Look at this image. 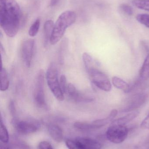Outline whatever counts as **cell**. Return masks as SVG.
Returning a JSON list of instances; mask_svg holds the SVG:
<instances>
[{
  "mask_svg": "<svg viewBox=\"0 0 149 149\" xmlns=\"http://www.w3.org/2000/svg\"><path fill=\"white\" fill-rule=\"evenodd\" d=\"M120 9L127 15L131 16L134 14L133 8L126 3H122L120 6Z\"/></svg>",
  "mask_w": 149,
  "mask_h": 149,
  "instance_id": "4316f807",
  "label": "cell"
},
{
  "mask_svg": "<svg viewBox=\"0 0 149 149\" xmlns=\"http://www.w3.org/2000/svg\"><path fill=\"white\" fill-rule=\"evenodd\" d=\"M35 41L28 39L22 43L21 46V56L23 62L28 68L30 67L34 52Z\"/></svg>",
  "mask_w": 149,
  "mask_h": 149,
  "instance_id": "9c48e42d",
  "label": "cell"
},
{
  "mask_svg": "<svg viewBox=\"0 0 149 149\" xmlns=\"http://www.w3.org/2000/svg\"><path fill=\"white\" fill-rule=\"evenodd\" d=\"M9 110L11 116L13 117V118H15L16 110L15 103L13 100L10 101V102L9 104Z\"/></svg>",
  "mask_w": 149,
  "mask_h": 149,
  "instance_id": "f546056e",
  "label": "cell"
},
{
  "mask_svg": "<svg viewBox=\"0 0 149 149\" xmlns=\"http://www.w3.org/2000/svg\"><path fill=\"white\" fill-rule=\"evenodd\" d=\"M118 111L115 109H113L111 111L110 114L107 117L104 119L96 120L93 122L92 123L97 127V128H99L110 123L111 122H112L114 118L116 117Z\"/></svg>",
  "mask_w": 149,
  "mask_h": 149,
  "instance_id": "9a60e30c",
  "label": "cell"
},
{
  "mask_svg": "<svg viewBox=\"0 0 149 149\" xmlns=\"http://www.w3.org/2000/svg\"><path fill=\"white\" fill-rule=\"evenodd\" d=\"M84 149H101V145L99 142L92 139L80 137L75 139Z\"/></svg>",
  "mask_w": 149,
  "mask_h": 149,
  "instance_id": "8fae6325",
  "label": "cell"
},
{
  "mask_svg": "<svg viewBox=\"0 0 149 149\" xmlns=\"http://www.w3.org/2000/svg\"><path fill=\"white\" fill-rule=\"evenodd\" d=\"M40 25V19H36L30 27L29 31V36H30L31 37H34L36 36L38 31H39Z\"/></svg>",
  "mask_w": 149,
  "mask_h": 149,
  "instance_id": "603a6c76",
  "label": "cell"
},
{
  "mask_svg": "<svg viewBox=\"0 0 149 149\" xmlns=\"http://www.w3.org/2000/svg\"><path fill=\"white\" fill-rule=\"evenodd\" d=\"M141 127L143 129H149V113L141 123Z\"/></svg>",
  "mask_w": 149,
  "mask_h": 149,
  "instance_id": "1f68e13d",
  "label": "cell"
},
{
  "mask_svg": "<svg viewBox=\"0 0 149 149\" xmlns=\"http://www.w3.org/2000/svg\"><path fill=\"white\" fill-rule=\"evenodd\" d=\"M60 1L61 0H51L50 6L52 7L56 6L58 4Z\"/></svg>",
  "mask_w": 149,
  "mask_h": 149,
  "instance_id": "d6a6232c",
  "label": "cell"
},
{
  "mask_svg": "<svg viewBox=\"0 0 149 149\" xmlns=\"http://www.w3.org/2000/svg\"><path fill=\"white\" fill-rule=\"evenodd\" d=\"M48 130L50 136L55 141L58 143L62 141L64 136L63 131L60 127L55 124H50Z\"/></svg>",
  "mask_w": 149,
  "mask_h": 149,
  "instance_id": "4fadbf2b",
  "label": "cell"
},
{
  "mask_svg": "<svg viewBox=\"0 0 149 149\" xmlns=\"http://www.w3.org/2000/svg\"><path fill=\"white\" fill-rule=\"evenodd\" d=\"M21 10L15 0H0V24L8 36L13 38L20 25Z\"/></svg>",
  "mask_w": 149,
  "mask_h": 149,
  "instance_id": "6da1fadb",
  "label": "cell"
},
{
  "mask_svg": "<svg viewBox=\"0 0 149 149\" xmlns=\"http://www.w3.org/2000/svg\"><path fill=\"white\" fill-rule=\"evenodd\" d=\"M66 95L69 99L76 102H90L93 101V98L84 95L77 90L75 86L71 83L67 84Z\"/></svg>",
  "mask_w": 149,
  "mask_h": 149,
  "instance_id": "30bf717a",
  "label": "cell"
},
{
  "mask_svg": "<svg viewBox=\"0 0 149 149\" xmlns=\"http://www.w3.org/2000/svg\"><path fill=\"white\" fill-rule=\"evenodd\" d=\"M10 149L9 148H7V147H3V146H1V149Z\"/></svg>",
  "mask_w": 149,
  "mask_h": 149,
  "instance_id": "836d02e7",
  "label": "cell"
},
{
  "mask_svg": "<svg viewBox=\"0 0 149 149\" xmlns=\"http://www.w3.org/2000/svg\"><path fill=\"white\" fill-rule=\"evenodd\" d=\"M66 145L69 149H84L76 140H68L65 142Z\"/></svg>",
  "mask_w": 149,
  "mask_h": 149,
  "instance_id": "83f0119b",
  "label": "cell"
},
{
  "mask_svg": "<svg viewBox=\"0 0 149 149\" xmlns=\"http://www.w3.org/2000/svg\"><path fill=\"white\" fill-rule=\"evenodd\" d=\"M136 19L140 23L149 28V14H138L136 16Z\"/></svg>",
  "mask_w": 149,
  "mask_h": 149,
  "instance_id": "484cf974",
  "label": "cell"
},
{
  "mask_svg": "<svg viewBox=\"0 0 149 149\" xmlns=\"http://www.w3.org/2000/svg\"><path fill=\"white\" fill-rule=\"evenodd\" d=\"M54 24L52 20H47L44 25V44L45 47H47L49 44H50L51 38L53 31Z\"/></svg>",
  "mask_w": 149,
  "mask_h": 149,
  "instance_id": "7c38bea8",
  "label": "cell"
},
{
  "mask_svg": "<svg viewBox=\"0 0 149 149\" xmlns=\"http://www.w3.org/2000/svg\"><path fill=\"white\" fill-rule=\"evenodd\" d=\"M132 3L137 8L149 11V0H133Z\"/></svg>",
  "mask_w": 149,
  "mask_h": 149,
  "instance_id": "7402d4cb",
  "label": "cell"
},
{
  "mask_svg": "<svg viewBox=\"0 0 149 149\" xmlns=\"http://www.w3.org/2000/svg\"><path fill=\"white\" fill-rule=\"evenodd\" d=\"M139 111H137V110L133 111L132 113H129L125 116L114 120L112 122L111 124L126 126V124H127L129 123L133 120L135 118H136L139 115Z\"/></svg>",
  "mask_w": 149,
  "mask_h": 149,
  "instance_id": "5bb4252c",
  "label": "cell"
},
{
  "mask_svg": "<svg viewBox=\"0 0 149 149\" xmlns=\"http://www.w3.org/2000/svg\"><path fill=\"white\" fill-rule=\"evenodd\" d=\"M45 73L43 70L38 72L35 81L34 92V102L36 106L42 109L48 108L44 92Z\"/></svg>",
  "mask_w": 149,
  "mask_h": 149,
  "instance_id": "277c9868",
  "label": "cell"
},
{
  "mask_svg": "<svg viewBox=\"0 0 149 149\" xmlns=\"http://www.w3.org/2000/svg\"><path fill=\"white\" fill-rule=\"evenodd\" d=\"M39 149H54L50 144L47 141H42L38 145Z\"/></svg>",
  "mask_w": 149,
  "mask_h": 149,
  "instance_id": "4dcf8cb0",
  "label": "cell"
},
{
  "mask_svg": "<svg viewBox=\"0 0 149 149\" xmlns=\"http://www.w3.org/2000/svg\"><path fill=\"white\" fill-rule=\"evenodd\" d=\"M83 62L85 68L87 71L90 68L92 67L93 58L88 53L85 52L82 55Z\"/></svg>",
  "mask_w": 149,
  "mask_h": 149,
  "instance_id": "cb8c5ba5",
  "label": "cell"
},
{
  "mask_svg": "<svg viewBox=\"0 0 149 149\" xmlns=\"http://www.w3.org/2000/svg\"><path fill=\"white\" fill-rule=\"evenodd\" d=\"M0 89L1 91H6L8 90L9 86V79L8 72L5 68L1 66V72H0Z\"/></svg>",
  "mask_w": 149,
  "mask_h": 149,
  "instance_id": "2e32d148",
  "label": "cell"
},
{
  "mask_svg": "<svg viewBox=\"0 0 149 149\" xmlns=\"http://www.w3.org/2000/svg\"><path fill=\"white\" fill-rule=\"evenodd\" d=\"M74 126L76 128L83 131H87L98 129L94 124H93L92 123H88L78 122L74 123Z\"/></svg>",
  "mask_w": 149,
  "mask_h": 149,
  "instance_id": "44dd1931",
  "label": "cell"
},
{
  "mask_svg": "<svg viewBox=\"0 0 149 149\" xmlns=\"http://www.w3.org/2000/svg\"><path fill=\"white\" fill-rule=\"evenodd\" d=\"M128 134V130L126 126L111 124L106 133L108 141L114 143L123 142Z\"/></svg>",
  "mask_w": 149,
  "mask_h": 149,
  "instance_id": "8992f818",
  "label": "cell"
},
{
  "mask_svg": "<svg viewBox=\"0 0 149 149\" xmlns=\"http://www.w3.org/2000/svg\"><path fill=\"white\" fill-rule=\"evenodd\" d=\"M12 123L16 130L21 134H29L35 133L39 127V124L37 122L31 120H19L13 118Z\"/></svg>",
  "mask_w": 149,
  "mask_h": 149,
  "instance_id": "ba28073f",
  "label": "cell"
},
{
  "mask_svg": "<svg viewBox=\"0 0 149 149\" xmlns=\"http://www.w3.org/2000/svg\"><path fill=\"white\" fill-rule=\"evenodd\" d=\"M148 95L145 92H139L129 97L122 110V112L134 111L135 109L142 106L147 101Z\"/></svg>",
  "mask_w": 149,
  "mask_h": 149,
  "instance_id": "52a82bcc",
  "label": "cell"
},
{
  "mask_svg": "<svg viewBox=\"0 0 149 149\" xmlns=\"http://www.w3.org/2000/svg\"><path fill=\"white\" fill-rule=\"evenodd\" d=\"M112 82L116 88L123 90L125 93H129L130 86L121 78L114 76L112 79Z\"/></svg>",
  "mask_w": 149,
  "mask_h": 149,
  "instance_id": "ac0fdd59",
  "label": "cell"
},
{
  "mask_svg": "<svg viewBox=\"0 0 149 149\" xmlns=\"http://www.w3.org/2000/svg\"><path fill=\"white\" fill-rule=\"evenodd\" d=\"M59 84H60L61 90L63 91V93L64 94L68 83L66 82V77L65 75H64V74H62L60 76V79H59Z\"/></svg>",
  "mask_w": 149,
  "mask_h": 149,
  "instance_id": "f1b7e54d",
  "label": "cell"
},
{
  "mask_svg": "<svg viewBox=\"0 0 149 149\" xmlns=\"http://www.w3.org/2000/svg\"><path fill=\"white\" fill-rule=\"evenodd\" d=\"M58 74L56 65L53 63H51L45 74L47 84L55 98L59 101H63L64 95L60 88Z\"/></svg>",
  "mask_w": 149,
  "mask_h": 149,
  "instance_id": "3957f363",
  "label": "cell"
},
{
  "mask_svg": "<svg viewBox=\"0 0 149 149\" xmlns=\"http://www.w3.org/2000/svg\"><path fill=\"white\" fill-rule=\"evenodd\" d=\"M0 137L1 141L3 143H8L10 139L8 132L6 126L3 122L1 117L0 122Z\"/></svg>",
  "mask_w": 149,
  "mask_h": 149,
  "instance_id": "ffe728a7",
  "label": "cell"
},
{
  "mask_svg": "<svg viewBox=\"0 0 149 149\" xmlns=\"http://www.w3.org/2000/svg\"><path fill=\"white\" fill-rule=\"evenodd\" d=\"M12 143L15 147L20 149H30L27 143L16 137L12 138Z\"/></svg>",
  "mask_w": 149,
  "mask_h": 149,
  "instance_id": "d4e9b609",
  "label": "cell"
},
{
  "mask_svg": "<svg viewBox=\"0 0 149 149\" xmlns=\"http://www.w3.org/2000/svg\"><path fill=\"white\" fill-rule=\"evenodd\" d=\"M76 17V13L72 10H66L59 16L54 24L51 44L54 45L62 39L66 29L75 22Z\"/></svg>",
  "mask_w": 149,
  "mask_h": 149,
  "instance_id": "7a4b0ae2",
  "label": "cell"
},
{
  "mask_svg": "<svg viewBox=\"0 0 149 149\" xmlns=\"http://www.w3.org/2000/svg\"><path fill=\"white\" fill-rule=\"evenodd\" d=\"M140 78L143 80L149 79V54L147 56L140 70Z\"/></svg>",
  "mask_w": 149,
  "mask_h": 149,
  "instance_id": "d6986e66",
  "label": "cell"
},
{
  "mask_svg": "<svg viewBox=\"0 0 149 149\" xmlns=\"http://www.w3.org/2000/svg\"><path fill=\"white\" fill-rule=\"evenodd\" d=\"M69 41L67 38L63 39L59 45L58 51V60L59 63L63 65L64 62L65 57L68 48Z\"/></svg>",
  "mask_w": 149,
  "mask_h": 149,
  "instance_id": "e0dca14e",
  "label": "cell"
},
{
  "mask_svg": "<svg viewBox=\"0 0 149 149\" xmlns=\"http://www.w3.org/2000/svg\"><path fill=\"white\" fill-rule=\"evenodd\" d=\"M92 82L97 87L105 92H109L112 89L110 80L106 74L98 69L92 67L87 71Z\"/></svg>",
  "mask_w": 149,
  "mask_h": 149,
  "instance_id": "5b68a950",
  "label": "cell"
}]
</instances>
